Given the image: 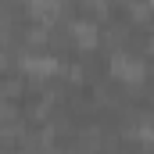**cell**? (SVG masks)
I'll list each match as a JSON object with an SVG mask.
<instances>
[{
	"mask_svg": "<svg viewBox=\"0 0 154 154\" xmlns=\"http://www.w3.org/2000/svg\"><path fill=\"white\" fill-rule=\"evenodd\" d=\"M72 36H75V43L90 47V43H97V25L93 22H75L72 25Z\"/></svg>",
	"mask_w": 154,
	"mask_h": 154,
	"instance_id": "obj_1",
	"label": "cell"
}]
</instances>
